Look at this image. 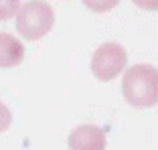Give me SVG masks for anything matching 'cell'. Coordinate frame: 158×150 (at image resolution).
<instances>
[{"label":"cell","instance_id":"obj_1","mask_svg":"<svg viewBox=\"0 0 158 150\" xmlns=\"http://www.w3.org/2000/svg\"><path fill=\"white\" fill-rule=\"evenodd\" d=\"M122 94L134 108H152L158 99V73L152 65L138 63L126 69L122 79Z\"/></svg>","mask_w":158,"mask_h":150},{"label":"cell","instance_id":"obj_2","mask_svg":"<svg viewBox=\"0 0 158 150\" xmlns=\"http://www.w3.org/2000/svg\"><path fill=\"white\" fill-rule=\"evenodd\" d=\"M16 31L27 41H39L43 39L55 24V10L49 2L33 0L20 4L16 12Z\"/></svg>","mask_w":158,"mask_h":150},{"label":"cell","instance_id":"obj_3","mask_svg":"<svg viewBox=\"0 0 158 150\" xmlns=\"http://www.w3.org/2000/svg\"><path fill=\"white\" fill-rule=\"evenodd\" d=\"M128 53L120 43H102L91 57V73L99 81H112L126 69Z\"/></svg>","mask_w":158,"mask_h":150},{"label":"cell","instance_id":"obj_4","mask_svg":"<svg viewBox=\"0 0 158 150\" xmlns=\"http://www.w3.org/2000/svg\"><path fill=\"white\" fill-rule=\"evenodd\" d=\"M67 146L69 150H106V130L95 124H81L71 130Z\"/></svg>","mask_w":158,"mask_h":150},{"label":"cell","instance_id":"obj_5","mask_svg":"<svg viewBox=\"0 0 158 150\" xmlns=\"http://www.w3.org/2000/svg\"><path fill=\"white\" fill-rule=\"evenodd\" d=\"M24 59V47L10 33H0V69L20 65Z\"/></svg>","mask_w":158,"mask_h":150},{"label":"cell","instance_id":"obj_6","mask_svg":"<svg viewBox=\"0 0 158 150\" xmlns=\"http://www.w3.org/2000/svg\"><path fill=\"white\" fill-rule=\"evenodd\" d=\"M19 8H20V2H16V0L0 2V20H6V19H12V16H16Z\"/></svg>","mask_w":158,"mask_h":150},{"label":"cell","instance_id":"obj_7","mask_svg":"<svg viewBox=\"0 0 158 150\" xmlns=\"http://www.w3.org/2000/svg\"><path fill=\"white\" fill-rule=\"evenodd\" d=\"M10 124H12V114H10V110L6 108L4 103L0 102V134L8 130Z\"/></svg>","mask_w":158,"mask_h":150}]
</instances>
